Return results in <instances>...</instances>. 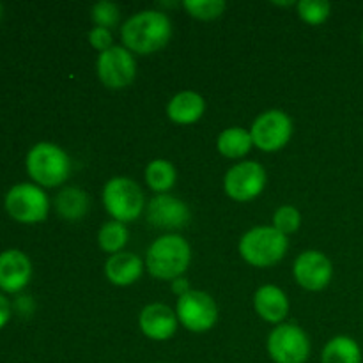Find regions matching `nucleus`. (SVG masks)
Returning a JSON list of instances; mask_svg holds the SVG:
<instances>
[{
  "instance_id": "obj_27",
  "label": "nucleus",
  "mask_w": 363,
  "mask_h": 363,
  "mask_svg": "<svg viewBox=\"0 0 363 363\" xmlns=\"http://www.w3.org/2000/svg\"><path fill=\"white\" fill-rule=\"evenodd\" d=\"M91 18L94 21V27L108 28L110 30V28L117 27V23H119V7L112 2H98L92 6Z\"/></svg>"
},
{
  "instance_id": "obj_18",
  "label": "nucleus",
  "mask_w": 363,
  "mask_h": 363,
  "mask_svg": "<svg viewBox=\"0 0 363 363\" xmlns=\"http://www.w3.org/2000/svg\"><path fill=\"white\" fill-rule=\"evenodd\" d=\"M206 101L199 92H177L167 105V116L176 124H194L204 116Z\"/></svg>"
},
{
  "instance_id": "obj_19",
  "label": "nucleus",
  "mask_w": 363,
  "mask_h": 363,
  "mask_svg": "<svg viewBox=\"0 0 363 363\" xmlns=\"http://www.w3.org/2000/svg\"><path fill=\"white\" fill-rule=\"evenodd\" d=\"M216 147L218 152L225 158L230 160H240L243 156H247L250 152V149L254 147V142H252L250 130H243V128H227L222 133L218 135V140H216Z\"/></svg>"
},
{
  "instance_id": "obj_13",
  "label": "nucleus",
  "mask_w": 363,
  "mask_h": 363,
  "mask_svg": "<svg viewBox=\"0 0 363 363\" xmlns=\"http://www.w3.org/2000/svg\"><path fill=\"white\" fill-rule=\"evenodd\" d=\"M190 208L177 197L169 194L156 195L145 208V218L149 225L162 230L183 229L190 222Z\"/></svg>"
},
{
  "instance_id": "obj_29",
  "label": "nucleus",
  "mask_w": 363,
  "mask_h": 363,
  "mask_svg": "<svg viewBox=\"0 0 363 363\" xmlns=\"http://www.w3.org/2000/svg\"><path fill=\"white\" fill-rule=\"evenodd\" d=\"M190 282H188V279H184V277H179V279L172 280V293L176 294L177 298L184 296L186 293H190Z\"/></svg>"
},
{
  "instance_id": "obj_9",
  "label": "nucleus",
  "mask_w": 363,
  "mask_h": 363,
  "mask_svg": "<svg viewBox=\"0 0 363 363\" xmlns=\"http://www.w3.org/2000/svg\"><path fill=\"white\" fill-rule=\"evenodd\" d=\"M255 147L266 152H275L286 147L293 135V121L282 110H266L250 128Z\"/></svg>"
},
{
  "instance_id": "obj_12",
  "label": "nucleus",
  "mask_w": 363,
  "mask_h": 363,
  "mask_svg": "<svg viewBox=\"0 0 363 363\" xmlns=\"http://www.w3.org/2000/svg\"><path fill=\"white\" fill-rule=\"evenodd\" d=\"M296 282L307 291H323L333 277L332 261L319 250L301 252L293 266Z\"/></svg>"
},
{
  "instance_id": "obj_6",
  "label": "nucleus",
  "mask_w": 363,
  "mask_h": 363,
  "mask_svg": "<svg viewBox=\"0 0 363 363\" xmlns=\"http://www.w3.org/2000/svg\"><path fill=\"white\" fill-rule=\"evenodd\" d=\"M268 354L275 363H305L311 354L308 335L293 323H282L268 337Z\"/></svg>"
},
{
  "instance_id": "obj_31",
  "label": "nucleus",
  "mask_w": 363,
  "mask_h": 363,
  "mask_svg": "<svg viewBox=\"0 0 363 363\" xmlns=\"http://www.w3.org/2000/svg\"><path fill=\"white\" fill-rule=\"evenodd\" d=\"M16 307H18V311L23 312V314H27V312L34 311V303H32V300H30V298H28V296L18 298Z\"/></svg>"
},
{
  "instance_id": "obj_24",
  "label": "nucleus",
  "mask_w": 363,
  "mask_h": 363,
  "mask_svg": "<svg viewBox=\"0 0 363 363\" xmlns=\"http://www.w3.org/2000/svg\"><path fill=\"white\" fill-rule=\"evenodd\" d=\"M298 14L308 25L325 23L332 13V6L326 0H301L296 4Z\"/></svg>"
},
{
  "instance_id": "obj_28",
  "label": "nucleus",
  "mask_w": 363,
  "mask_h": 363,
  "mask_svg": "<svg viewBox=\"0 0 363 363\" xmlns=\"http://www.w3.org/2000/svg\"><path fill=\"white\" fill-rule=\"evenodd\" d=\"M89 43L94 50H98L99 53L106 52L110 50L113 45V35L108 28H101V27H94L91 32H89Z\"/></svg>"
},
{
  "instance_id": "obj_14",
  "label": "nucleus",
  "mask_w": 363,
  "mask_h": 363,
  "mask_svg": "<svg viewBox=\"0 0 363 363\" xmlns=\"http://www.w3.org/2000/svg\"><path fill=\"white\" fill-rule=\"evenodd\" d=\"M177 325H179V319H177L176 312L163 303L147 305L142 308L140 315H138V326H140L142 333L147 339L158 340V342L172 339Z\"/></svg>"
},
{
  "instance_id": "obj_11",
  "label": "nucleus",
  "mask_w": 363,
  "mask_h": 363,
  "mask_svg": "<svg viewBox=\"0 0 363 363\" xmlns=\"http://www.w3.org/2000/svg\"><path fill=\"white\" fill-rule=\"evenodd\" d=\"M266 186V170L257 162H240L227 170L223 177L225 194L236 202H250L262 194Z\"/></svg>"
},
{
  "instance_id": "obj_15",
  "label": "nucleus",
  "mask_w": 363,
  "mask_h": 363,
  "mask_svg": "<svg viewBox=\"0 0 363 363\" xmlns=\"http://www.w3.org/2000/svg\"><path fill=\"white\" fill-rule=\"evenodd\" d=\"M32 277L30 259L20 250H6L0 254V289L6 293H20Z\"/></svg>"
},
{
  "instance_id": "obj_8",
  "label": "nucleus",
  "mask_w": 363,
  "mask_h": 363,
  "mask_svg": "<svg viewBox=\"0 0 363 363\" xmlns=\"http://www.w3.org/2000/svg\"><path fill=\"white\" fill-rule=\"evenodd\" d=\"M96 73L105 87L119 91L133 84L137 77V60L133 53L124 46H112L106 52L99 53L96 62Z\"/></svg>"
},
{
  "instance_id": "obj_1",
  "label": "nucleus",
  "mask_w": 363,
  "mask_h": 363,
  "mask_svg": "<svg viewBox=\"0 0 363 363\" xmlns=\"http://www.w3.org/2000/svg\"><path fill=\"white\" fill-rule=\"evenodd\" d=\"M172 38V23L162 11L147 9L135 13L121 27V41L126 50L149 55L165 48Z\"/></svg>"
},
{
  "instance_id": "obj_22",
  "label": "nucleus",
  "mask_w": 363,
  "mask_h": 363,
  "mask_svg": "<svg viewBox=\"0 0 363 363\" xmlns=\"http://www.w3.org/2000/svg\"><path fill=\"white\" fill-rule=\"evenodd\" d=\"M176 179V167L170 162H167V160H152L147 165V169H145V183L158 195L167 194L170 188H174Z\"/></svg>"
},
{
  "instance_id": "obj_5",
  "label": "nucleus",
  "mask_w": 363,
  "mask_h": 363,
  "mask_svg": "<svg viewBox=\"0 0 363 363\" xmlns=\"http://www.w3.org/2000/svg\"><path fill=\"white\" fill-rule=\"evenodd\" d=\"M103 206L116 222H135L144 213V191L130 177H112L103 188Z\"/></svg>"
},
{
  "instance_id": "obj_2",
  "label": "nucleus",
  "mask_w": 363,
  "mask_h": 363,
  "mask_svg": "<svg viewBox=\"0 0 363 363\" xmlns=\"http://www.w3.org/2000/svg\"><path fill=\"white\" fill-rule=\"evenodd\" d=\"M191 261V248L179 234H165L149 247L145 266L155 279L176 280L183 277Z\"/></svg>"
},
{
  "instance_id": "obj_32",
  "label": "nucleus",
  "mask_w": 363,
  "mask_h": 363,
  "mask_svg": "<svg viewBox=\"0 0 363 363\" xmlns=\"http://www.w3.org/2000/svg\"><path fill=\"white\" fill-rule=\"evenodd\" d=\"M2 13H4V9H2V4H0V20H2Z\"/></svg>"
},
{
  "instance_id": "obj_30",
  "label": "nucleus",
  "mask_w": 363,
  "mask_h": 363,
  "mask_svg": "<svg viewBox=\"0 0 363 363\" xmlns=\"http://www.w3.org/2000/svg\"><path fill=\"white\" fill-rule=\"evenodd\" d=\"M9 318H11V303L7 301V298H4L2 294H0V328H4V326L7 325Z\"/></svg>"
},
{
  "instance_id": "obj_3",
  "label": "nucleus",
  "mask_w": 363,
  "mask_h": 363,
  "mask_svg": "<svg viewBox=\"0 0 363 363\" xmlns=\"http://www.w3.org/2000/svg\"><path fill=\"white\" fill-rule=\"evenodd\" d=\"M289 248L286 234L275 227L259 225L243 234L240 241V255L255 268H268L282 261Z\"/></svg>"
},
{
  "instance_id": "obj_25",
  "label": "nucleus",
  "mask_w": 363,
  "mask_h": 363,
  "mask_svg": "<svg viewBox=\"0 0 363 363\" xmlns=\"http://www.w3.org/2000/svg\"><path fill=\"white\" fill-rule=\"evenodd\" d=\"M184 9L197 20H216L223 14L227 4L223 0H184Z\"/></svg>"
},
{
  "instance_id": "obj_20",
  "label": "nucleus",
  "mask_w": 363,
  "mask_h": 363,
  "mask_svg": "<svg viewBox=\"0 0 363 363\" xmlns=\"http://www.w3.org/2000/svg\"><path fill=\"white\" fill-rule=\"evenodd\" d=\"M321 363H362V350L351 337L337 335L323 347Z\"/></svg>"
},
{
  "instance_id": "obj_7",
  "label": "nucleus",
  "mask_w": 363,
  "mask_h": 363,
  "mask_svg": "<svg viewBox=\"0 0 363 363\" xmlns=\"http://www.w3.org/2000/svg\"><path fill=\"white\" fill-rule=\"evenodd\" d=\"M6 209L21 223H38L48 216L50 202L41 186L30 183L14 184L6 195Z\"/></svg>"
},
{
  "instance_id": "obj_4",
  "label": "nucleus",
  "mask_w": 363,
  "mask_h": 363,
  "mask_svg": "<svg viewBox=\"0 0 363 363\" xmlns=\"http://www.w3.org/2000/svg\"><path fill=\"white\" fill-rule=\"evenodd\" d=\"M27 172L34 183L55 188L66 183L71 174V160L64 149L52 142H39L27 155Z\"/></svg>"
},
{
  "instance_id": "obj_16",
  "label": "nucleus",
  "mask_w": 363,
  "mask_h": 363,
  "mask_svg": "<svg viewBox=\"0 0 363 363\" xmlns=\"http://www.w3.org/2000/svg\"><path fill=\"white\" fill-rule=\"evenodd\" d=\"M254 307L255 312L264 321L273 323V325H282L287 312H289V300L280 287L266 284V286L259 287L257 293H255Z\"/></svg>"
},
{
  "instance_id": "obj_10",
  "label": "nucleus",
  "mask_w": 363,
  "mask_h": 363,
  "mask_svg": "<svg viewBox=\"0 0 363 363\" xmlns=\"http://www.w3.org/2000/svg\"><path fill=\"white\" fill-rule=\"evenodd\" d=\"M176 315L181 325L194 333H204L216 325L218 307L204 291H190L177 298Z\"/></svg>"
},
{
  "instance_id": "obj_33",
  "label": "nucleus",
  "mask_w": 363,
  "mask_h": 363,
  "mask_svg": "<svg viewBox=\"0 0 363 363\" xmlns=\"http://www.w3.org/2000/svg\"><path fill=\"white\" fill-rule=\"evenodd\" d=\"M362 45H363V32H362Z\"/></svg>"
},
{
  "instance_id": "obj_21",
  "label": "nucleus",
  "mask_w": 363,
  "mask_h": 363,
  "mask_svg": "<svg viewBox=\"0 0 363 363\" xmlns=\"http://www.w3.org/2000/svg\"><path fill=\"white\" fill-rule=\"evenodd\" d=\"M89 195L80 188L67 186L59 191L55 199L57 213L64 220H80L89 213Z\"/></svg>"
},
{
  "instance_id": "obj_23",
  "label": "nucleus",
  "mask_w": 363,
  "mask_h": 363,
  "mask_svg": "<svg viewBox=\"0 0 363 363\" xmlns=\"http://www.w3.org/2000/svg\"><path fill=\"white\" fill-rule=\"evenodd\" d=\"M128 238H130V233H128L126 225L112 220V222L103 223L101 229H99L98 245L103 252L113 255L123 252V248L128 243Z\"/></svg>"
},
{
  "instance_id": "obj_17",
  "label": "nucleus",
  "mask_w": 363,
  "mask_h": 363,
  "mask_svg": "<svg viewBox=\"0 0 363 363\" xmlns=\"http://www.w3.org/2000/svg\"><path fill=\"white\" fill-rule=\"evenodd\" d=\"M144 272V262L131 252H119L110 255L105 264V275L110 284L117 287L133 286Z\"/></svg>"
},
{
  "instance_id": "obj_26",
  "label": "nucleus",
  "mask_w": 363,
  "mask_h": 363,
  "mask_svg": "<svg viewBox=\"0 0 363 363\" xmlns=\"http://www.w3.org/2000/svg\"><path fill=\"white\" fill-rule=\"evenodd\" d=\"M301 215L294 206H282L273 215V227L282 234H293L300 229Z\"/></svg>"
}]
</instances>
